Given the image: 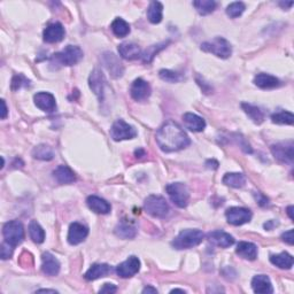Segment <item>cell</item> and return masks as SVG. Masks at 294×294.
Masks as SVG:
<instances>
[{"label":"cell","mask_w":294,"mask_h":294,"mask_svg":"<svg viewBox=\"0 0 294 294\" xmlns=\"http://www.w3.org/2000/svg\"><path fill=\"white\" fill-rule=\"evenodd\" d=\"M29 235L30 238L33 240V243L42 244L45 240V231L40 226L37 220H31L29 224Z\"/></svg>","instance_id":"33"},{"label":"cell","mask_w":294,"mask_h":294,"mask_svg":"<svg viewBox=\"0 0 294 294\" xmlns=\"http://www.w3.org/2000/svg\"><path fill=\"white\" fill-rule=\"evenodd\" d=\"M271 121L276 124H288L292 125L294 122V116L291 112H278L271 115Z\"/></svg>","instance_id":"37"},{"label":"cell","mask_w":294,"mask_h":294,"mask_svg":"<svg viewBox=\"0 0 294 294\" xmlns=\"http://www.w3.org/2000/svg\"><path fill=\"white\" fill-rule=\"evenodd\" d=\"M86 205H88L89 208L94 211V213L102 215L108 214L112 209L111 205L108 204L106 200H103V199L97 196H90L86 199Z\"/></svg>","instance_id":"22"},{"label":"cell","mask_w":294,"mask_h":294,"mask_svg":"<svg viewBox=\"0 0 294 294\" xmlns=\"http://www.w3.org/2000/svg\"><path fill=\"white\" fill-rule=\"evenodd\" d=\"M83 59V51L81 47L68 45L59 53L53 54L51 64H62V66H74Z\"/></svg>","instance_id":"3"},{"label":"cell","mask_w":294,"mask_h":294,"mask_svg":"<svg viewBox=\"0 0 294 294\" xmlns=\"http://www.w3.org/2000/svg\"><path fill=\"white\" fill-rule=\"evenodd\" d=\"M206 166L207 168H209V169H217L218 162L215 161V160H208V161L206 162Z\"/></svg>","instance_id":"46"},{"label":"cell","mask_w":294,"mask_h":294,"mask_svg":"<svg viewBox=\"0 0 294 294\" xmlns=\"http://www.w3.org/2000/svg\"><path fill=\"white\" fill-rule=\"evenodd\" d=\"M3 235L5 238V241L12 245L13 247H16L24 239V229L22 223L17 219H13L5 223V226L3 228Z\"/></svg>","instance_id":"6"},{"label":"cell","mask_w":294,"mask_h":294,"mask_svg":"<svg viewBox=\"0 0 294 294\" xmlns=\"http://www.w3.org/2000/svg\"><path fill=\"white\" fill-rule=\"evenodd\" d=\"M204 238V232L198 229H187L179 232V235L172 240L171 245L176 249H189L201 244Z\"/></svg>","instance_id":"2"},{"label":"cell","mask_w":294,"mask_h":294,"mask_svg":"<svg viewBox=\"0 0 294 294\" xmlns=\"http://www.w3.org/2000/svg\"><path fill=\"white\" fill-rule=\"evenodd\" d=\"M282 240L288 245H293V230H288L282 235Z\"/></svg>","instance_id":"44"},{"label":"cell","mask_w":294,"mask_h":294,"mask_svg":"<svg viewBox=\"0 0 294 294\" xmlns=\"http://www.w3.org/2000/svg\"><path fill=\"white\" fill-rule=\"evenodd\" d=\"M201 50L207 53H211L220 59H228L232 53L231 44L222 37H216L209 42L201 44Z\"/></svg>","instance_id":"4"},{"label":"cell","mask_w":294,"mask_h":294,"mask_svg":"<svg viewBox=\"0 0 294 294\" xmlns=\"http://www.w3.org/2000/svg\"><path fill=\"white\" fill-rule=\"evenodd\" d=\"M193 6L196 7L197 12L200 15H208L211 12H214L216 3L213 0H196V2H193Z\"/></svg>","instance_id":"36"},{"label":"cell","mask_w":294,"mask_h":294,"mask_svg":"<svg viewBox=\"0 0 294 294\" xmlns=\"http://www.w3.org/2000/svg\"><path fill=\"white\" fill-rule=\"evenodd\" d=\"M160 150L166 153L177 152L191 144L189 136L174 121H168L160 127L155 135Z\"/></svg>","instance_id":"1"},{"label":"cell","mask_w":294,"mask_h":294,"mask_svg":"<svg viewBox=\"0 0 294 294\" xmlns=\"http://www.w3.org/2000/svg\"><path fill=\"white\" fill-rule=\"evenodd\" d=\"M101 60H102L103 66H105L107 70L109 71L112 77H114V79H119V77L123 75V72H124L123 64L114 53L106 52V53L102 54Z\"/></svg>","instance_id":"11"},{"label":"cell","mask_w":294,"mask_h":294,"mask_svg":"<svg viewBox=\"0 0 294 294\" xmlns=\"http://www.w3.org/2000/svg\"><path fill=\"white\" fill-rule=\"evenodd\" d=\"M42 271L47 276H57L60 271V262L58 259L49 252L43 254Z\"/></svg>","instance_id":"18"},{"label":"cell","mask_w":294,"mask_h":294,"mask_svg":"<svg viewBox=\"0 0 294 294\" xmlns=\"http://www.w3.org/2000/svg\"><path fill=\"white\" fill-rule=\"evenodd\" d=\"M144 208L153 217L164 218L169 214V205L166 201V199L160 196H150L145 199Z\"/></svg>","instance_id":"5"},{"label":"cell","mask_w":294,"mask_h":294,"mask_svg":"<svg viewBox=\"0 0 294 294\" xmlns=\"http://www.w3.org/2000/svg\"><path fill=\"white\" fill-rule=\"evenodd\" d=\"M151 92H152V90H151L150 84L142 79L135 80L130 89L131 97L132 99H135L136 101L146 100V99L151 96Z\"/></svg>","instance_id":"15"},{"label":"cell","mask_w":294,"mask_h":294,"mask_svg":"<svg viewBox=\"0 0 294 294\" xmlns=\"http://www.w3.org/2000/svg\"><path fill=\"white\" fill-rule=\"evenodd\" d=\"M208 240L215 246H218L220 248H228L235 244V238L229 233L216 230L208 233Z\"/></svg>","instance_id":"19"},{"label":"cell","mask_w":294,"mask_h":294,"mask_svg":"<svg viewBox=\"0 0 294 294\" xmlns=\"http://www.w3.org/2000/svg\"><path fill=\"white\" fill-rule=\"evenodd\" d=\"M252 288L255 293L269 294L274 292L270 278L266 275H258L252 279Z\"/></svg>","instance_id":"21"},{"label":"cell","mask_w":294,"mask_h":294,"mask_svg":"<svg viewBox=\"0 0 294 294\" xmlns=\"http://www.w3.org/2000/svg\"><path fill=\"white\" fill-rule=\"evenodd\" d=\"M254 84L256 85L258 88L268 90L278 88L280 85V82L277 77L269 75V74H258L254 79Z\"/></svg>","instance_id":"25"},{"label":"cell","mask_w":294,"mask_h":294,"mask_svg":"<svg viewBox=\"0 0 294 294\" xmlns=\"http://www.w3.org/2000/svg\"><path fill=\"white\" fill-rule=\"evenodd\" d=\"M140 269V261L137 256L128 258L124 262L116 267V274L121 278H130L135 276Z\"/></svg>","instance_id":"10"},{"label":"cell","mask_w":294,"mask_h":294,"mask_svg":"<svg viewBox=\"0 0 294 294\" xmlns=\"http://www.w3.org/2000/svg\"><path fill=\"white\" fill-rule=\"evenodd\" d=\"M183 121L185 128L193 132L204 131V129L206 128V121L197 114L185 113L183 115Z\"/></svg>","instance_id":"20"},{"label":"cell","mask_w":294,"mask_h":294,"mask_svg":"<svg viewBox=\"0 0 294 294\" xmlns=\"http://www.w3.org/2000/svg\"><path fill=\"white\" fill-rule=\"evenodd\" d=\"M111 137L115 141H122L132 139L137 136V130L129 123L123 120L115 121L111 128Z\"/></svg>","instance_id":"8"},{"label":"cell","mask_w":294,"mask_h":294,"mask_svg":"<svg viewBox=\"0 0 294 294\" xmlns=\"http://www.w3.org/2000/svg\"><path fill=\"white\" fill-rule=\"evenodd\" d=\"M142 293H158V291H157V288L147 286V287H145L144 289H142Z\"/></svg>","instance_id":"49"},{"label":"cell","mask_w":294,"mask_h":294,"mask_svg":"<svg viewBox=\"0 0 294 294\" xmlns=\"http://www.w3.org/2000/svg\"><path fill=\"white\" fill-rule=\"evenodd\" d=\"M64 28L61 23L55 22L50 25H47L46 29L43 32V37H44V42L53 44V43H59L63 40L64 37Z\"/></svg>","instance_id":"17"},{"label":"cell","mask_w":294,"mask_h":294,"mask_svg":"<svg viewBox=\"0 0 294 294\" xmlns=\"http://www.w3.org/2000/svg\"><path fill=\"white\" fill-rule=\"evenodd\" d=\"M32 157L37 160H43V161H51L54 158L53 150L47 145H38L32 151Z\"/></svg>","instance_id":"35"},{"label":"cell","mask_w":294,"mask_h":294,"mask_svg":"<svg viewBox=\"0 0 294 294\" xmlns=\"http://www.w3.org/2000/svg\"><path fill=\"white\" fill-rule=\"evenodd\" d=\"M287 214L289 216V218L293 219V206L287 207Z\"/></svg>","instance_id":"51"},{"label":"cell","mask_w":294,"mask_h":294,"mask_svg":"<svg viewBox=\"0 0 294 294\" xmlns=\"http://www.w3.org/2000/svg\"><path fill=\"white\" fill-rule=\"evenodd\" d=\"M118 291V287L115 286L114 284H105L103 286L100 288V293H115Z\"/></svg>","instance_id":"43"},{"label":"cell","mask_w":294,"mask_h":294,"mask_svg":"<svg viewBox=\"0 0 294 294\" xmlns=\"http://www.w3.org/2000/svg\"><path fill=\"white\" fill-rule=\"evenodd\" d=\"M241 107H243L245 113L248 115V118L252 120L255 124H261L263 121H265L266 115L260 107L250 105V103L247 102L241 103Z\"/></svg>","instance_id":"29"},{"label":"cell","mask_w":294,"mask_h":294,"mask_svg":"<svg viewBox=\"0 0 294 294\" xmlns=\"http://www.w3.org/2000/svg\"><path fill=\"white\" fill-rule=\"evenodd\" d=\"M38 293H41V292H46V293H58L57 291H55V289H45V288H42V289H38L37 291Z\"/></svg>","instance_id":"50"},{"label":"cell","mask_w":294,"mask_h":294,"mask_svg":"<svg viewBox=\"0 0 294 294\" xmlns=\"http://www.w3.org/2000/svg\"><path fill=\"white\" fill-rule=\"evenodd\" d=\"M279 5H280V6H283V7H286V6L291 7V6L293 5V3H292V2H289V3H285V4H284V3H280Z\"/></svg>","instance_id":"52"},{"label":"cell","mask_w":294,"mask_h":294,"mask_svg":"<svg viewBox=\"0 0 294 294\" xmlns=\"http://www.w3.org/2000/svg\"><path fill=\"white\" fill-rule=\"evenodd\" d=\"M277 226H278V222H275V220H268L263 227H265V229H267V230H272V229Z\"/></svg>","instance_id":"47"},{"label":"cell","mask_w":294,"mask_h":294,"mask_svg":"<svg viewBox=\"0 0 294 294\" xmlns=\"http://www.w3.org/2000/svg\"><path fill=\"white\" fill-rule=\"evenodd\" d=\"M89 235V229L79 222L71 223L68 231V243L70 245H79L83 243Z\"/></svg>","instance_id":"14"},{"label":"cell","mask_w":294,"mask_h":294,"mask_svg":"<svg viewBox=\"0 0 294 294\" xmlns=\"http://www.w3.org/2000/svg\"><path fill=\"white\" fill-rule=\"evenodd\" d=\"M223 183L230 188L240 189L246 183V177L240 172H229L223 177Z\"/></svg>","instance_id":"32"},{"label":"cell","mask_w":294,"mask_h":294,"mask_svg":"<svg viewBox=\"0 0 294 294\" xmlns=\"http://www.w3.org/2000/svg\"><path fill=\"white\" fill-rule=\"evenodd\" d=\"M168 45V42L167 43H161V44H158V45H152L150 46L149 49H147L144 53H141V59L144 62L150 63L152 60L154 59L155 55H157L160 51L163 50L164 47H167Z\"/></svg>","instance_id":"38"},{"label":"cell","mask_w":294,"mask_h":294,"mask_svg":"<svg viewBox=\"0 0 294 294\" xmlns=\"http://www.w3.org/2000/svg\"><path fill=\"white\" fill-rule=\"evenodd\" d=\"M115 235L122 239H132L137 235V229L133 224L122 220L115 228Z\"/></svg>","instance_id":"28"},{"label":"cell","mask_w":294,"mask_h":294,"mask_svg":"<svg viewBox=\"0 0 294 294\" xmlns=\"http://www.w3.org/2000/svg\"><path fill=\"white\" fill-rule=\"evenodd\" d=\"M177 292H180V293H185L184 289H179V288H175V289H172L171 293H177Z\"/></svg>","instance_id":"53"},{"label":"cell","mask_w":294,"mask_h":294,"mask_svg":"<svg viewBox=\"0 0 294 294\" xmlns=\"http://www.w3.org/2000/svg\"><path fill=\"white\" fill-rule=\"evenodd\" d=\"M270 262L280 269H291L293 267V256L287 252H283L277 255H271Z\"/></svg>","instance_id":"30"},{"label":"cell","mask_w":294,"mask_h":294,"mask_svg":"<svg viewBox=\"0 0 294 294\" xmlns=\"http://www.w3.org/2000/svg\"><path fill=\"white\" fill-rule=\"evenodd\" d=\"M271 152L274 157L282 162H293V142H279V144L271 146Z\"/></svg>","instance_id":"13"},{"label":"cell","mask_w":294,"mask_h":294,"mask_svg":"<svg viewBox=\"0 0 294 294\" xmlns=\"http://www.w3.org/2000/svg\"><path fill=\"white\" fill-rule=\"evenodd\" d=\"M2 106H3V109H2V119L3 120H5L6 119V116H7V113H8V111H7V106H6V102L5 100H2Z\"/></svg>","instance_id":"48"},{"label":"cell","mask_w":294,"mask_h":294,"mask_svg":"<svg viewBox=\"0 0 294 294\" xmlns=\"http://www.w3.org/2000/svg\"><path fill=\"white\" fill-rule=\"evenodd\" d=\"M245 10H246V6L244 3L236 2V3L230 4V5L227 7V14L230 17H232V19H236V17L243 14Z\"/></svg>","instance_id":"39"},{"label":"cell","mask_w":294,"mask_h":294,"mask_svg":"<svg viewBox=\"0 0 294 294\" xmlns=\"http://www.w3.org/2000/svg\"><path fill=\"white\" fill-rule=\"evenodd\" d=\"M111 272V267L106 263H96L91 266L90 269L85 272L84 277L86 280H96L98 278L105 277Z\"/></svg>","instance_id":"26"},{"label":"cell","mask_w":294,"mask_h":294,"mask_svg":"<svg viewBox=\"0 0 294 294\" xmlns=\"http://www.w3.org/2000/svg\"><path fill=\"white\" fill-rule=\"evenodd\" d=\"M236 253L241 256L245 260L254 261L258 258V247L256 245L253 243H248V241H240L237 246Z\"/></svg>","instance_id":"24"},{"label":"cell","mask_w":294,"mask_h":294,"mask_svg":"<svg viewBox=\"0 0 294 294\" xmlns=\"http://www.w3.org/2000/svg\"><path fill=\"white\" fill-rule=\"evenodd\" d=\"M13 250H14V247L8 244L7 241H4L2 244V247H0V255H2L3 260H8V259H11V256L13 255Z\"/></svg>","instance_id":"42"},{"label":"cell","mask_w":294,"mask_h":294,"mask_svg":"<svg viewBox=\"0 0 294 294\" xmlns=\"http://www.w3.org/2000/svg\"><path fill=\"white\" fill-rule=\"evenodd\" d=\"M226 217L232 226H243L252 219V211L243 207H231L226 211Z\"/></svg>","instance_id":"9"},{"label":"cell","mask_w":294,"mask_h":294,"mask_svg":"<svg viewBox=\"0 0 294 294\" xmlns=\"http://www.w3.org/2000/svg\"><path fill=\"white\" fill-rule=\"evenodd\" d=\"M254 197H255V199H256V201L259 202V205H260V206H266L268 204V198L263 196L262 193L255 192Z\"/></svg>","instance_id":"45"},{"label":"cell","mask_w":294,"mask_h":294,"mask_svg":"<svg viewBox=\"0 0 294 294\" xmlns=\"http://www.w3.org/2000/svg\"><path fill=\"white\" fill-rule=\"evenodd\" d=\"M162 13H163L162 4L159 2H152L150 4L149 10H147V19H149L151 23L158 24L162 21Z\"/></svg>","instance_id":"31"},{"label":"cell","mask_w":294,"mask_h":294,"mask_svg":"<svg viewBox=\"0 0 294 294\" xmlns=\"http://www.w3.org/2000/svg\"><path fill=\"white\" fill-rule=\"evenodd\" d=\"M54 178L60 184H71L76 180V175L70 168L67 166H59L53 172Z\"/></svg>","instance_id":"27"},{"label":"cell","mask_w":294,"mask_h":294,"mask_svg":"<svg viewBox=\"0 0 294 294\" xmlns=\"http://www.w3.org/2000/svg\"><path fill=\"white\" fill-rule=\"evenodd\" d=\"M112 31L116 37H125L130 32V25L121 17H116L111 25Z\"/></svg>","instance_id":"34"},{"label":"cell","mask_w":294,"mask_h":294,"mask_svg":"<svg viewBox=\"0 0 294 294\" xmlns=\"http://www.w3.org/2000/svg\"><path fill=\"white\" fill-rule=\"evenodd\" d=\"M30 83V81L28 79H25V77L23 75H21V74H19V75H15L14 77H13V80H12V90H19L22 88V86H28Z\"/></svg>","instance_id":"41"},{"label":"cell","mask_w":294,"mask_h":294,"mask_svg":"<svg viewBox=\"0 0 294 294\" xmlns=\"http://www.w3.org/2000/svg\"><path fill=\"white\" fill-rule=\"evenodd\" d=\"M89 85L90 89L92 90V92L99 98L100 102L103 100V96H105V86H106V80L103 74L99 70V69H94L91 72L89 77Z\"/></svg>","instance_id":"12"},{"label":"cell","mask_w":294,"mask_h":294,"mask_svg":"<svg viewBox=\"0 0 294 294\" xmlns=\"http://www.w3.org/2000/svg\"><path fill=\"white\" fill-rule=\"evenodd\" d=\"M119 53L125 60H135L141 57V50L135 43H122L119 47Z\"/></svg>","instance_id":"23"},{"label":"cell","mask_w":294,"mask_h":294,"mask_svg":"<svg viewBox=\"0 0 294 294\" xmlns=\"http://www.w3.org/2000/svg\"><path fill=\"white\" fill-rule=\"evenodd\" d=\"M34 105H36L40 109L51 113V112L55 111L57 108V102H55V98L50 92H38L33 96Z\"/></svg>","instance_id":"16"},{"label":"cell","mask_w":294,"mask_h":294,"mask_svg":"<svg viewBox=\"0 0 294 294\" xmlns=\"http://www.w3.org/2000/svg\"><path fill=\"white\" fill-rule=\"evenodd\" d=\"M166 191L168 193V196H169L170 200L174 202L177 207L184 208V207L188 206L190 192L187 185L183 183H171L169 185H167Z\"/></svg>","instance_id":"7"},{"label":"cell","mask_w":294,"mask_h":294,"mask_svg":"<svg viewBox=\"0 0 294 294\" xmlns=\"http://www.w3.org/2000/svg\"><path fill=\"white\" fill-rule=\"evenodd\" d=\"M159 76L162 81L168 82V83H177V82L183 80V77L179 74L169 70V69H162V70H160Z\"/></svg>","instance_id":"40"}]
</instances>
